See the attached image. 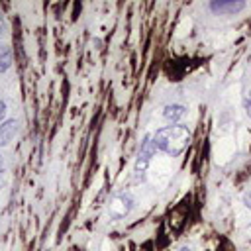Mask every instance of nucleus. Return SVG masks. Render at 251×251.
<instances>
[{
	"label": "nucleus",
	"instance_id": "12",
	"mask_svg": "<svg viewBox=\"0 0 251 251\" xmlns=\"http://www.w3.org/2000/svg\"><path fill=\"white\" fill-rule=\"evenodd\" d=\"M4 171V163H2V157H0V173Z\"/></svg>",
	"mask_w": 251,
	"mask_h": 251
},
{
	"label": "nucleus",
	"instance_id": "9",
	"mask_svg": "<svg viewBox=\"0 0 251 251\" xmlns=\"http://www.w3.org/2000/svg\"><path fill=\"white\" fill-rule=\"evenodd\" d=\"M4 114H6V102L0 98V120L4 118Z\"/></svg>",
	"mask_w": 251,
	"mask_h": 251
},
{
	"label": "nucleus",
	"instance_id": "6",
	"mask_svg": "<svg viewBox=\"0 0 251 251\" xmlns=\"http://www.w3.org/2000/svg\"><path fill=\"white\" fill-rule=\"evenodd\" d=\"M184 114H186V110H184V106H180V104H169V106L165 108V112H163L165 120L171 122V124H176Z\"/></svg>",
	"mask_w": 251,
	"mask_h": 251
},
{
	"label": "nucleus",
	"instance_id": "10",
	"mask_svg": "<svg viewBox=\"0 0 251 251\" xmlns=\"http://www.w3.org/2000/svg\"><path fill=\"white\" fill-rule=\"evenodd\" d=\"M4 31H6V22H4V18L0 16V37L4 35Z\"/></svg>",
	"mask_w": 251,
	"mask_h": 251
},
{
	"label": "nucleus",
	"instance_id": "11",
	"mask_svg": "<svg viewBox=\"0 0 251 251\" xmlns=\"http://www.w3.org/2000/svg\"><path fill=\"white\" fill-rule=\"evenodd\" d=\"M243 202H245V206H247V208H251V192L243 196Z\"/></svg>",
	"mask_w": 251,
	"mask_h": 251
},
{
	"label": "nucleus",
	"instance_id": "5",
	"mask_svg": "<svg viewBox=\"0 0 251 251\" xmlns=\"http://www.w3.org/2000/svg\"><path fill=\"white\" fill-rule=\"evenodd\" d=\"M18 131V122L16 120H6L0 124V147L2 145H8L12 141V137L16 135Z\"/></svg>",
	"mask_w": 251,
	"mask_h": 251
},
{
	"label": "nucleus",
	"instance_id": "2",
	"mask_svg": "<svg viewBox=\"0 0 251 251\" xmlns=\"http://www.w3.org/2000/svg\"><path fill=\"white\" fill-rule=\"evenodd\" d=\"M155 143H153V137H145L143 143H141V149H139V155H137V161H135V173L137 175H143L153 153H155Z\"/></svg>",
	"mask_w": 251,
	"mask_h": 251
},
{
	"label": "nucleus",
	"instance_id": "13",
	"mask_svg": "<svg viewBox=\"0 0 251 251\" xmlns=\"http://www.w3.org/2000/svg\"><path fill=\"white\" fill-rule=\"evenodd\" d=\"M180 251H190V249H188V247H184V249H180Z\"/></svg>",
	"mask_w": 251,
	"mask_h": 251
},
{
	"label": "nucleus",
	"instance_id": "7",
	"mask_svg": "<svg viewBox=\"0 0 251 251\" xmlns=\"http://www.w3.org/2000/svg\"><path fill=\"white\" fill-rule=\"evenodd\" d=\"M12 67V49L8 45H0V73Z\"/></svg>",
	"mask_w": 251,
	"mask_h": 251
},
{
	"label": "nucleus",
	"instance_id": "14",
	"mask_svg": "<svg viewBox=\"0 0 251 251\" xmlns=\"http://www.w3.org/2000/svg\"><path fill=\"white\" fill-rule=\"evenodd\" d=\"M0 184H2V182H0Z\"/></svg>",
	"mask_w": 251,
	"mask_h": 251
},
{
	"label": "nucleus",
	"instance_id": "8",
	"mask_svg": "<svg viewBox=\"0 0 251 251\" xmlns=\"http://www.w3.org/2000/svg\"><path fill=\"white\" fill-rule=\"evenodd\" d=\"M243 106H245V112H247V116L251 118V90H247V92H245V98H243Z\"/></svg>",
	"mask_w": 251,
	"mask_h": 251
},
{
	"label": "nucleus",
	"instance_id": "1",
	"mask_svg": "<svg viewBox=\"0 0 251 251\" xmlns=\"http://www.w3.org/2000/svg\"><path fill=\"white\" fill-rule=\"evenodd\" d=\"M188 139H190V131H188L186 126H180V124L159 127L155 131V135H153L155 147L161 149V151H165L171 157L180 155L184 151V147L188 145Z\"/></svg>",
	"mask_w": 251,
	"mask_h": 251
},
{
	"label": "nucleus",
	"instance_id": "3",
	"mask_svg": "<svg viewBox=\"0 0 251 251\" xmlns=\"http://www.w3.org/2000/svg\"><path fill=\"white\" fill-rule=\"evenodd\" d=\"M129 208H131V196L129 194H120L110 204V214H112V218H124L129 212Z\"/></svg>",
	"mask_w": 251,
	"mask_h": 251
},
{
	"label": "nucleus",
	"instance_id": "4",
	"mask_svg": "<svg viewBox=\"0 0 251 251\" xmlns=\"http://www.w3.org/2000/svg\"><path fill=\"white\" fill-rule=\"evenodd\" d=\"M243 8H245V2H235V0H231V2L220 0V2H212L210 4V10L216 12V14H235V12L243 10Z\"/></svg>",
	"mask_w": 251,
	"mask_h": 251
}]
</instances>
